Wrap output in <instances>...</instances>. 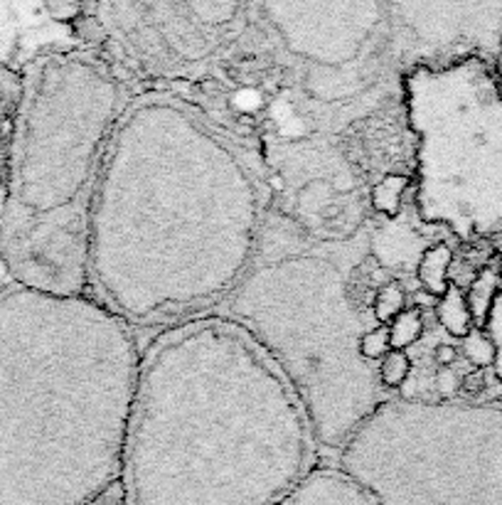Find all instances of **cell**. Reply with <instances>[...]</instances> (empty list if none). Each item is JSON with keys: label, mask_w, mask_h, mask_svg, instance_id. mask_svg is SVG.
<instances>
[{"label": "cell", "mask_w": 502, "mask_h": 505, "mask_svg": "<svg viewBox=\"0 0 502 505\" xmlns=\"http://www.w3.org/2000/svg\"><path fill=\"white\" fill-rule=\"evenodd\" d=\"M498 296H500V301H502V281L498 284Z\"/></svg>", "instance_id": "24"}, {"label": "cell", "mask_w": 502, "mask_h": 505, "mask_svg": "<svg viewBox=\"0 0 502 505\" xmlns=\"http://www.w3.org/2000/svg\"><path fill=\"white\" fill-rule=\"evenodd\" d=\"M461 389V377L453 372V367H438L433 375V392L441 397L443 402H451Z\"/></svg>", "instance_id": "19"}, {"label": "cell", "mask_w": 502, "mask_h": 505, "mask_svg": "<svg viewBox=\"0 0 502 505\" xmlns=\"http://www.w3.org/2000/svg\"><path fill=\"white\" fill-rule=\"evenodd\" d=\"M463 350H465V355L471 360L472 365L478 367H488L495 363V357H498V350H495V343H492L490 338L482 336L478 330H471L468 336L463 338Z\"/></svg>", "instance_id": "18"}, {"label": "cell", "mask_w": 502, "mask_h": 505, "mask_svg": "<svg viewBox=\"0 0 502 505\" xmlns=\"http://www.w3.org/2000/svg\"><path fill=\"white\" fill-rule=\"evenodd\" d=\"M143 343L89 294L0 281V505H94L121 478Z\"/></svg>", "instance_id": "3"}, {"label": "cell", "mask_w": 502, "mask_h": 505, "mask_svg": "<svg viewBox=\"0 0 502 505\" xmlns=\"http://www.w3.org/2000/svg\"><path fill=\"white\" fill-rule=\"evenodd\" d=\"M498 277H495V271L490 269H485L481 277L472 281L471 291H468V308H471V316H472V323H485V316L490 313L492 308V301L498 296Z\"/></svg>", "instance_id": "16"}, {"label": "cell", "mask_w": 502, "mask_h": 505, "mask_svg": "<svg viewBox=\"0 0 502 505\" xmlns=\"http://www.w3.org/2000/svg\"><path fill=\"white\" fill-rule=\"evenodd\" d=\"M333 464L377 505H502V412L394 395Z\"/></svg>", "instance_id": "7"}, {"label": "cell", "mask_w": 502, "mask_h": 505, "mask_svg": "<svg viewBox=\"0 0 502 505\" xmlns=\"http://www.w3.org/2000/svg\"><path fill=\"white\" fill-rule=\"evenodd\" d=\"M498 77L502 80V35H500V45H498Z\"/></svg>", "instance_id": "23"}, {"label": "cell", "mask_w": 502, "mask_h": 505, "mask_svg": "<svg viewBox=\"0 0 502 505\" xmlns=\"http://www.w3.org/2000/svg\"><path fill=\"white\" fill-rule=\"evenodd\" d=\"M436 318L443 326V330L453 338H465L472 330V316L468 301L463 296L458 287H448V291L436 301Z\"/></svg>", "instance_id": "11"}, {"label": "cell", "mask_w": 502, "mask_h": 505, "mask_svg": "<svg viewBox=\"0 0 502 505\" xmlns=\"http://www.w3.org/2000/svg\"><path fill=\"white\" fill-rule=\"evenodd\" d=\"M18 74L0 60V183H3V163H5V146H8L10 116H13V101H15Z\"/></svg>", "instance_id": "14"}, {"label": "cell", "mask_w": 502, "mask_h": 505, "mask_svg": "<svg viewBox=\"0 0 502 505\" xmlns=\"http://www.w3.org/2000/svg\"><path fill=\"white\" fill-rule=\"evenodd\" d=\"M389 326H377L370 328L362 338H360V355L367 360V363H374L379 365L382 357L389 353Z\"/></svg>", "instance_id": "17"}, {"label": "cell", "mask_w": 502, "mask_h": 505, "mask_svg": "<svg viewBox=\"0 0 502 505\" xmlns=\"http://www.w3.org/2000/svg\"><path fill=\"white\" fill-rule=\"evenodd\" d=\"M133 84L94 47H49L18 72L0 183L3 277L89 294V222Z\"/></svg>", "instance_id": "4"}, {"label": "cell", "mask_w": 502, "mask_h": 505, "mask_svg": "<svg viewBox=\"0 0 502 505\" xmlns=\"http://www.w3.org/2000/svg\"><path fill=\"white\" fill-rule=\"evenodd\" d=\"M471 395H478V392H482L485 389V375H482L481 370H475V372H471V375H465L463 377V382H461Z\"/></svg>", "instance_id": "21"}, {"label": "cell", "mask_w": 502, "mask_h": 505, "mask_svg": "<svg viewBox=\"0 0 502 505\" xmlns=\"http://www.w3.org/2000/svg\"><path fill=\"white\" fill-rule=\"evenodd\" d=\"M436 363H438V367H453V363L458 360V350H455V346H448V343H443V346L436 347Z\"/></svg>", "instance_id": "20"}, {"label": "cell", "mask_w": 502, "mask_h": 505, "mask_svg": "<svg viewBox=\"0 0 502 505\" xmlns=\"http://www.w3.org/2000/svg\"><path fill=\"white\" fill-rule=\"evenodd\" d=\"M412 193L409 170H387L370 185V212L377 219H396L406 210V198Z\"/></svg>", "instance_id": "9"}, {"label": "cell", "mask_w": 502, "mask_h": 505, "mask_svg": "<svg viewBox=\"0 0 502 505\" xmlns=\"http://www.w3.org/2000/svg\"><path fill=\"white\" fill-rule=\"evenodd\" d=\"M451 264H453V249L448 247V242H431L429 247L423 249V254L416 261L413 269V278L421 284V288L433 296L436 301L448 291L451 287Z\"/></svg>", "instance_id": "10"}, {"label": "cell", "mask_w": 502, "mask_h": 505, "mask_svg": "<svg viewBox=\"0 0 502 505\" xmlns=\"http://www.w3.org/2000/svg\"><path fill=\"white\" fill-rule=\"evenodd\" d=\"M370 219L343 237L305 232L271 208L251 267L217 316L244 330L291 385L320 454H337L392 392L360 338L377 326L374 291L394 281L372 257Z\"/></svg>", "instance_id": "5"}, {"label": "cell", "mask_w": 502, "mask_h": 505, "mask_svg": "<svg viewBox=\"0 0 502 505\" xmlns=\"http://www.w3.org/2000/svg\"><path fill=\"white\" fill-rule=\"evenodd\" d=\"M278 505H377L372 495L357 485L350 475L330 464L315 466Z\"/></svg>", "instance_id": "8"}, {"label": "cell", "mask_w": 502, "mask_h": 505, "mask_svg": "<svg viewBox=\"0 0 502 505\" xmlns=\"http://www.w3.org/2000/svg\"><path fill=\"white\" fill-rule=\"evenodd\" d=\"M412 370L413 363L412 357H409V353H404V350H389V353L382 357V363L377 365L379 385L394 395V392H399V389L409 382Z\"/></svg>", "instance_id": "15"}, {"label": "cell", "mask_w": 502, "mask_h": 505, "mask_svg": "<svg viewBox=\"0 0 502 505\" xmlns=\"http://www.w3.org/2000/svg\"><path fill=\"white\" fill-rule=\"evenodd\" d=\"M423 330H426V321H423L421 311L406 308L389 323V347L409 353V347H413L421 340Z\"/></svg>", "instance_id": "13"}, {"label": "cell", "mask_w": 502, "mask_h": 505, "mask_svg": "<svg viewBox=\"0 0 502 505\" xmlns=\"http://www.w3.org/2000/svg\"><path fill=\"white\" fill-rule=\"evenodd\" d=\"M274 208L254 143L173 87L136 90L89 222V296L136 330L212 316L251 267Z\"/></svg>", "instance_id": "1"}, {"label": "cell", "mask_w": 502, "mask_h": 505, "mask_svg": "<svg viewBox=\"0 0 502 505\" xmlns=\"http://www.w3.org/2000/svg\"><path fill=\"white\" fill-rule=\"evenodd\" d=\"M413 218L458 239L502 232V94L481 57L413 62L402 74Z\"/></svg>", "instance_id": "6"}, {"label": "cell", "mask_w": 502, "mask_h": 505, "mask_svg": "<svg viewBox=\"0 0 502 505\" xmlns=\"http://www.w3.org/2000/svg\"><path fill=\"white\" fill-rule=\"evenodd\" d=\"M94 505H123V495H121V488H114V491H108L104 498H98Z\"/></svg>", "instance_id": "22"}, {"label": "cell", "mask_w": 502, "mask_h": 505, "mask_svg": "<svg viewBox=\"0 0 502 505\" xmlns=\"http://www.w3.org/2000/svg\"><path fill=\"white\" fill-rule=\"evenodd\" d=\"M406 288L402 281H387L382 287L374 291L372 298V316L379 326H389L394 318L406 311Z\"/></svg>", "instance_id": "12"}, {"label": "cell", "mask_w": 502, "mask_h": 505, "mask_svg": "<svg viewBox=\"0 0 502 505\" xmlns=\"http://www.w3.org/2000/svg\"><path fill=\"white\" fill-rule=\"evenodd\" d=\"M318 464L298 397L232 321L192 318L143 346L123 505H278Z\"/></svg>", "instance_id": "2"}]
</instances>
